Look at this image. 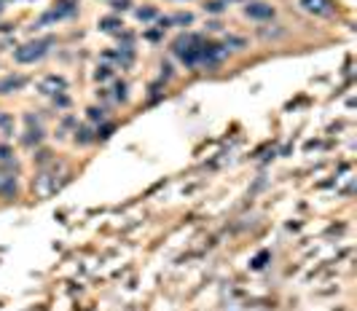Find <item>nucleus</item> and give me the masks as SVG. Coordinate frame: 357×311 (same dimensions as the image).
<instances>
[{
    "instance_id": "nucleus-4",
    "label": "nucleus",
    "mask_w": 357,
    "mask_h": 311,
    "mask_svg": "<svg viewBox=\"0 0 357 311\" xmlns=\"http://www.w3.org/2000/svg\"><path fill=\"white\" fill-rule=\"evenodd\" d=\"M64 89H68V81L59 78V75H46V78L41 81V91L43 94H62Z\"/></svg>"
},
{
    "instance_id": "nucleus-20",
    "label": "nucleus",
    "mask_w": 357,
    "mask_h": 311,
    "mask_svg": "<svg viewBox=\"0 0 357 311\" xmlns=\"http://www.w3.org/2000/svg\"><path fill=\"white\" fill-rule=\"evenodd\" d=\"M11 156H14V153H11V148H8V145H0V161H8Z\"/></svg>"
},
{
    "instance_id": "nucleus-3",
    "label": "nucleus",
    "mask_w": 357,
    "mask_h": 311,
    "mask_svg": "<svg viewBox=\"0 0 357 311\" xmlns=\"http://www.w3.org/2000/svg\"><path fill=\"white\" fill-rule=\"evenodd\" d=\"M301 8L314 16H333V0H301Z\"/></svg>"
},
{
    "instance_id": "nucleus-7",
    "label": "nucleus",
    "mask_w": 357,
    "mask_h": 311,
    "mask_svg": "<svg viewBox=\"0 0 357 311\" xmlns=\"http://www.w3.org/2000/svg\"><path fill=\"white\" fill-rule=\"evenodd\" d=\"M16 193H19L16 177H3V183H0V196H3V199H14Z\"/></svg>"
},
{
    "instance_id": "nucleus-11",
    "label": "nucleus",
    "mask_w": 357,
    "mask_h": 311,
    "mask_svg": "<svg viewBox=\"0 0 357 311\" xmlns=\"http://www.w3.org/2000/svg\"><path fill=\"white\" fill-rule=\"evenodd\" d=\"M75 143H81V145H86L91 143V131L86 126H81V129H75Z\"/></svg>"
},
{
    "instance_id": "nucleus-22",
    "label": "nucleus",
    "mask_w": 357,
    "mask_h": 311,
    "mask_svg": "<svg viewBox=\"0 0 357 311\" xmlns=\"http://www.w3.org/2000/svg\"><path fill=\"white\" fill-rule=\"evenodd\" d=\"M225 46H244V41H242V38H229Z\"/></svg>"
},
{
    "instance_id": "nucleus-15",
    "label": "nucleus",
    "mask_w": 357,
    "mask_h": 311,
    "mask_svg": "<svg viewBox=\"0 0 357 311\" xmlns=\"http://www.w3.org/2000/svg\"><path fill=\"white\" fill-rule=\"evenodd\" d=\"M113 97H116L118 102H126V83L124 81L116 83V94H113Z\"/></svg>"
},
{
    "instance_id": "nucleus-18",
    "label": "nucleus",
    "mask_w": 357,
    "mask_h": 311,
    "mask_svg": "<svg viewBox=\"0 0 357 311\" xmlns=\"http://www.w3.org/2000/svg\"><path fill=\"white\" fill-rule=\"evenodd\" d=\"M94 78H97V81H108L110 78V67H100L97 73H94Z\"/></svg>"
},
{
    "instance_id": "nucleus-19",
    "label": "nucleus",
    "mask_w": 357,
    "mask_h": 311,
    "mask_svg": "<svg viewBox=\"0 0 357 311\" xmlns=\"http://www.w3.org/2000/svg\"><path fill=\"white\" fill-rule=\"evenodd\" d=\"M129 6H132L129 0H113V8H116V11H126Z\"/></svg>"
},
{
    "instance_id": "nucleus-16",
    "label": "nucleus",
    "mask_w": 357,
    "mask_h": 311,
    "mask_svg": "<svg viewBox=\"0 0 357 311\" xmlns=\"http://www.w3.org/2000/svg\"><path fill=\"white\" fill-rule=\"evenodd\" d=\"M89 118L91 121H105V110L102 108H89Z\"/></svg>"
},
{
    "instance_id": "nucleus-8",
    "label": "nucleus",
    "mask_w": 357,
    "mask_h": 311,
    "mask_svg": "<svg viewBox=\"0 0 357 311\" xmlns=\"http://www.w3.org/2000/svg\"><path fill=\"white\" fill-rule=\"evenodd\" d=\"M269 260H271V252H266V250H263V252H258V255L252 258L250 268H252V271H261V268H266V263H269Z\"/></svg>"
},
{
    "instance_id": "nucleus-9",
    "label": "nucleus",
    "mask_w": 357,
    "mask_h": 311,
    "mask_svg": "<svg viewBox=\"0 0 357 311\" xmlns=\"http://www.w3.org/2000/svg\"><path fill=\"white\" fill-rule=\"evenodd\" d=\"M100 27H102V30H105V32H118V30H121V27H124V24H121L118 19L108 16V19H100Z\"/></svg>"
},
{
    "instance_id": "nucleus-13",
    "label": "nucleus",
    "mask_w": 357,
    "mask_h": 311,
    "mask_svg": "<svg viewBox=\"0 0 357 311\" xmlns=\"http://www.w3.org/2000/svg\"><path fill=\"white\" fill-rule=\"evenodd\" d=\"M156 14H158L156 8L148 6V8H140V11H137V19H140V22H148V19H156Z\"/></svg>"
},
{
    "instance_id": "nucleus-6",
    "label": "nucleus",
    "mask_w": 357,
    "mask_h": 311,
    "mask_svg": "<svg viewBox=\"0 0 357 311\" xmlns=\"http://www.w3.org/2000/svg\"><path fill=\"white\" fill-rule=\"evenodd\" d=\"M27 83L24 75H8V78L0 81V94H11V91H19Z\"/></svg>"
},
{
    "instance_id": "nucleus-23",
    "label": "nucleus",
    "mask_w": 357,
    "mask_h": 311,
    "mask_svg": "<svg viewBox=\"0 0 357 311\" xmlns=\"http://www.w3.org/2000/svg\"><path fill=\"white\" fill-rule=\"evenodd\" d=\"M0 14H3V3H0Z\"/></svg>"
},
{
    "instance_id": "nucleus-14",
    "label": "nucleus",
    "mask_w": 357,
    "mask_h": 311,
    "mask_svg": "<svg viewBox=\"0 0 357 311\" xmlns=\"http://www.w3.org/2000/svg\"><path fill=\"white\" fill-rule=\"evenodd\" d=\"M204 8L210 14H220L223 8H225V3H223V0H210V3H204Z\"/></svg>"
},
{
    "instance_id": "nucleus-5",
    "label": "nucleus",
    "mask_w": 357,
    "mask_h": 311,
    "mask_svg": "<svg viewBox=\"0 0 357 311\" xmlns=\"http://www.w3.org/2000/svg\"><path fill=\"white\" fill-rule=\"evenodd\" d=\"M73 14H75V6L70 3V0H59V3H56L51 11L41 19V22H51V19H64V16H73Z\"/></svg>"
},
{
    "instance_id": "nucleus-21",
    "label": "nucleus",
    "mask_w": 357,
    "mask_h": 311,
    "mask_svg": "<svg viewBox=\"0 0 357 311\" xmlns=\"http://www.w3.org/2000/svg\"><path fill=\"white\" fill-rule=\"evenodd\" d=\"M11 124V116H8V113H0V126H8Z\"/></svg>"
},
{
    "instance_id": "nucleus-12",
    "label": "nucleus",
    "mask_w": 357,
    "mask_h": 311,
    "mask_svg": "<svg viewBox=\"0 0 357 311\" xmlns=\"http://www.w3.org/2000/svg\"><path fill=\"white\" fill-rule=\"evenodd\" d=\"M191 22H193L191 14H175V16H169V24H191Z\"/></svg>"
},
{
    "instance_id": "nucleus-10",
    "label": "nucleus",
    "mask_w": 357,
    "mask_h": 311,
    "mask_svg": "<svg viewBox=\"0 0 357 311\" xmlns=\"http://www.w3.org/2000/svg\"><path fill=\"white\" fill-rule=\"evenodd\" d=\"M43 140V131L41 129H30L27 131V137H24V145H38Z\"/></svg>"
},
{
    "instance_id": "nucleus-17",
    "label": "nucleus",
    "mask_w": 357,
    "mask_h": 311,
    "mask_svg": "<svg viewBox=\"0 0 357 311\" xmlns=\"http://www.w3.org/2000/svg\"><path fill=\"white\" fill-rule=\"evenodd\" d=\"M113 134V124H105L102 129H97V140H108Z\"/></svg>"
},
{
    "instance_id": "nucleus-1",
    "label": "nucleus",
    "mask_w": 357,
    "mask_h": 311,
    "mask_svg": "<svg viewBox=\"0 0 357 311\" xmlns=\"http://www.w3.org/2000/svg\"><path fill=\"white\" fill-rule=\"evenodd\" d=\"M51 46H54V38H38V41H30V43L19 46V49L14 51V59H16L19 64L38 62V59H43V56L49 54Z\"/></svg>"
},
{
    "instance_id": "nucleus-2",
    "label": "nucleus",
    "mask_w": 357,
    "mask_h": 311,
    "mask_svg": "<svg viewBox=\"0 0 357 311\" xmlns=\"http://www.w3.org/2000/svg\"><path fill=\"white\" fill-rule=\"evenodd\" d=\"M244 16L255 19V22H266V19H274V6H269V3H247V6H244Z\"/></svg>"
}]
</instances>
